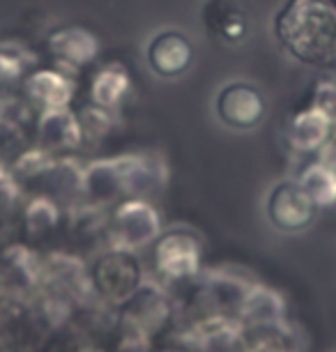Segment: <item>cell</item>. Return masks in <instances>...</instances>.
I'll return each instance as SVG.
<instances>
[{
    "label": "cell",
    "mask_w": 336,
    "mask_h": 352,
    "mask_svg": "<svg viewBox=\"0 0 336 352\" xmlns=\"http://www.w3.org/2000/svg\"><path fill=\"white\" fill-rule=\"evenodd\" d=\"M272 30L298 63L311 67L336 63V0H286L274 14Z\"/></svg>",
    "instance_id": "6da1fadb"
},
{
    "label": "cell",
    "mask_w": 336,
    "mask_h": 352,
    "mask_svg": "<svg viewBox=\"0 0 336 352\" xmlns=\"http://www.w3.org/2000/svg\"><path fill=\"white\" fill-rule=\"evenodd\" d=\"M155 184V168L148 157L100 159L83 170V194L90 205L102 208L113 201L136 198Z\"/></svg>",
    "instance_id": "7a4b0ae2"
},
{
    "label": "cell",
    "mask_w": 336,
    "mask_h": 352,
    "mask_svg": "<svg viewBox=\"0 0 336 352\" xmlns=\"http://www.w3.org/2000/svg\"><path fill=\"white\" fill-rule=\"evenodd\" d=\"M88 283L100 300L122 307L143 283V267L131 249L111 247L92 261Z\"/></svg>",
    "instance_id": "3957f363"
},
{
    "label": "cell",
    "mask_w": 336,
    "mask_h": 352,
    "mask_svg": "<svg viewBox=\"0 0 336 352\" xmlns=\"http://www.w3.org/2000/svg\"><path fill=\"white\" fill-rule=\"evenodd\" d=\"M150 263L166 283H184L201 272L203 242L191 228H168L150 244Z\"/></svg>",
    "instance_id": "277c9868"
},
{
    "label": "cell",
    "mask_w": 336,
    "mask_h": 352,
    "mask_svg": "<svg viewBox=\"0 0 336 352\" xmlns=\"http://www.w3.org/2000/svg\"><path fill=\"white\" fill-rule=\"evenodd\" d=\"M107 232L113 247L131 251L150 247L161 232L159 212L143 198H124L107 219Z\"/></svg>",
    "instance_id": "5b68a950"
},
{
    "label": "cell",
    "mask_w": 336,
    "mask_h": 352,
    "mask_svg": "<svg viewBox=\"0 0 336 352\" xmlns=\"http://www.w3.org/2000/svg\"><path fill=\"white\" fill-rule=\"evenodd\" d=\"M265 214L279 232L295 235V232H304L311 228L315 217H318V208L304 194L298 180H281L269 189Z\"/></svg>",
    "instance_id": "8992f818"
},
{
    "label": "cell",
    "mask_w": 336,
    "mask_h": 352,
    "mask_svg": "<svg viewBox=\"0 0 336 352\" xmlns=\"http://www.w3.org/2000/svg\"><path fill=\"white\" fill-rule=\"evenodd\" d=\"M214 113L221 124L237 131L256 129L265 120L267 104L262 92L251 83L233 81L216 92Z\"/></svg>",
    "instance_id": "52a82bcc"
},
{
    "label": "cell",
    "mask_w": 336,
    "mask_h": 352,
    "mask_svg": "<svg viewBox=\"0 0 336 352\" xmlns=\"http://www.w3.org/2000/svg\"><path fill=\"white\" fill-rule=\"evenodd\" d=\"M201 21L216 44L240 46L251 32V5L249 0H205Z\"/></svg>",
    "instance_id": "ba28073f"
},
{
    "label": "cell",
    "mask_w": 336,
    "mask_h": 352,
    "mask_svg": "<svg viewBox=\"0 0 336 352\" xmlns=\"http://www.w3.org/2000/svg\"><path fill=\"white\" fill-rule=\"evenodd\" d=\"M146 60L159 78H180L194 63V44L180 30L157 32L146 49Z\"/></svg>",
    "instance_id": "9c48e42d"
},
{
    "label": "cell",
    "mask_w": 336,
    "mask_h": 352,
    "mask_svg": "<svg viewBox=\"0 0 336 352\" xmlns=\"http://www.w3.org/2000/svg\"><path fill=\"white\" fill-rule=\"evenodd\" d=\"M44 44L54 60L74 69L85 67L100 56V39L85 25H56L54 30H49Z\"/></svg>",
    "instance_id": "30bf717a"
},
{
    "label": "cell",
    "mask_w": 336,
    "mask_h": 352,
    "mask_svg": "<svg viewBox=\"0 0 336 352\" xmlns=\"http://www.w3.org/2000/svg\"><path fill=\"white\" fill-rule=\"evenodd\" d=\"M23 99L32 109L44 113L51 109H67L74 99L76 83L58 69H35L23 76L21 81Z\"/></svg>",
    "instance_id": "8fae6325"
},
{
    "label": "cell",
    "mask_w": 336,
    "mask_h": 352,
    "mask_svg": "<svg viewBox=\"0 0 336 352\" xmlns=\"http://www.w3.org/2000/svg\"><path fill=\"white\" fill-rule=\"evenodd\" d=\"M37 143L39 148L51 155H65L76 150L83 143L81 120L74 111L67 109H51L39 113L37 120Z\"/></svg>",
    "instance_id": "7c38bea8"
},
{
    "label": "cell",
    "mask_w": 336,
    "mask_h": 352,
    "mask_svg": "<svg viewBox=\"0 0 336 352\" xmlns=\"http://www.w3.org/2000/svg\"><path fill=\"white\" fill-rule=\"evenodd\" d=\"M332 116L322 111L320 106L311 104L291 118L286 136L295 152H318L320 148H325V143L332 136Z\"/></svg>",
    "instance_id": "4fadbf2b"
},
{
    "label": "cell",
    "mask_w": 336,
    "mask_h": 352,
    "mask_svg": "<svg viewBox=\"0 0 336 352\" xmlns=\"http://www.w3.org/2000/svg\"><path fill=\"white\" fill-rule=\"evenodd\" d=\"M131 95V72L122 63H107L95 72L90 83V99L95 106L113 111Z\"/></svg>",
    "instance_id": "5bb4252c"
},
{
    "label": "cell",
    "mask_w": 336,
    "mask_h": 352,
    "mask_svg": "<svg viewBox=\"0 0 336 352\" xmlns=\"http://www.w3.org/2000/svg\"><path fill=\"white\" fill-rule=\"evenodd\" d=\"M240 318L254 327H265V324H276L283 318V300L279 292L265 285H256L245 292L240 302Z\"/></svg>",
    "instance_id": "9a60e30c"
},
{
    "label": "cell",
    "mask_w": 336,
    "mask_h": 352,
    "mask_svg": "<svg viewBox=\"0 0 336 352\" xmlns=\"http://www.w3.org/2000/svg\"><path fill=\"white\" fill-rule=\"evenodd\" d=\"M298 182L318 210L332 208L336 203V168L325 159L309 164L298 177Z\"/></svg>",
    "instance_id": "2e32d148"
},
{
    "label": "cell",
    "mask_w": 336,
    "mask_h": 352,
    "mask_svg": "<svg viewBox=\"0 0 336 352\" xmlns=\"http://www.w3.org/2000/svg\"><path fill=\"white\" fill-rule=\"evenodd\" d=\"M60 212L54 198L49 196H37L23 208V228L30 237L35 240H44L46 235L56 230Z\"/></svg>",
    "instance_id": "e0dca14e"
},
{
    "label": "cell",
    "mask_w": 336,
    "mask_h": 352,
    "mask_svg": "<svg viewBox=\"0 0 336 352\" xmlns=\"http://www.w3.org/2000/svg\"><path fill=\"white\" fill-rule=\"evenodd\" d=\"M25 76L23 49L0 42V83H12Z\"/></svg>",
    "instance_id": "ac0fdd59"
},
{
    "label": "cell",
    "mask_w": 336,
    "mask_h": 352,
    "mask_svg": "<svg viewBox=\"0 0 336 352\" xmlns=\"http://www.w3.org/2000/svg\"><path fill=\"white\" fill-rule=\"evenodd\" d=\"M78 120H81L83 138L104 136L111 129V111L92 104V106H85V109L78 113Z\"/></svg>",
    "instance_id": "d6986e66"
},
{
    "label": "cell",
    "mask_w": 336,
    "mask_h": 352,
    "mask_svg": "<svg viewBox=\"0 0 336 352\" xmlns=\"http://www.w3.org/2000/svg\"><path fill=\"white\" fill-rule=\"evenodd\" d=\"M19 201V182L14 175L0 170V217H5L8 212L14 210Z\"/></svg>",
    "instance_id": "ffe728a7"
},
{
    "label": "cell",
    "mask_w": 336,
    "mask_h": 352,
    "mask_svg": "<svg viewBox=\"0 0 336 352\" xmlns=\"http://www.w3.org/2000/svg\"><path fill=\"white\" fill-rule=\"evenodd\" d=\"M0 170H3V168H0Z\"/></svg>",
    "instance_id": "44dd1931"
}]
</instances>
